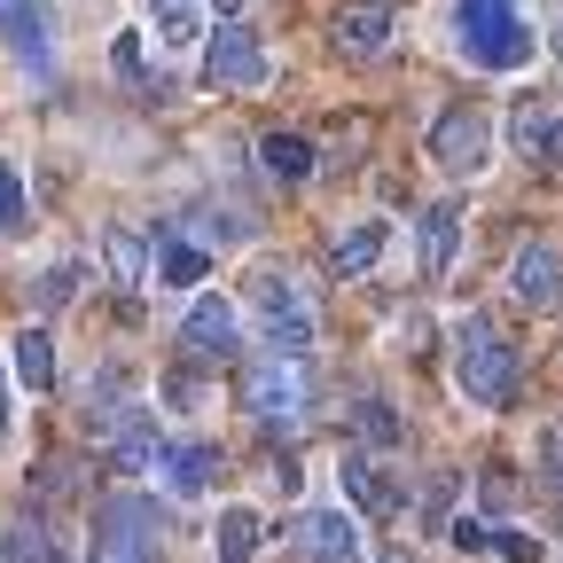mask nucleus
<instances>
[{
  "mask_svg": "<svg viewBox=\"0 0 563 563\" xmlns=\"http://www.w3.org/2000/svg\"><path fill=\"white\" fill-rule=\"evenodd\" d=\"M454 243H462V211L431 203V211H422V274H431V282L454 266Z\"/></svg>",
  "mask_w": 563,
  "mask_h": 563,
  "instance_id": "nucleus-17",
  "label": "nucleus"
},
{
  "mask_svg": "<svg viewBox=\"0 0 563 563\" xmlns=\"http://www.w3.org/2000/svg\"><path fill=\"white\" fill-rule=\"evenodd\" d=\"M0 228H24V173L0 157Z\"/></svg>",
  "mask_w": 563,
  "mask_h": 563,
  "instance_id": "nucleus-26",
  "label": "nucleus"
},
{
  "mask_svg": "<svg viewBox=\"0 0 563 563\" xmlns=\"http://www.w3.org/2000/svg\"><path fill=\"white\" fill-rule=\"evenodd\" d=\"M203 274H211V251H203V243H188V235H173V243H165V258H157V290H196Z\"/></svg>",
  "mask_w": 563,
  "mask_h": 563,
  "instance_id": "nucleus-19",
  "label": "nucleus"
},
{
  "mask_svg": "<svg viewBox=\"0 0 563 563\" xmlns=\"http://www.w3.org/2000/svg\"><path fill=\"white\" fill-rule=\"evenodd\" d=\"M509 298L532 306V313H548V306L563 298V258H555V243H525V251L509 258Z\"/></svg>",
  "mask_w": 563,
  "mask_h": 563,
  "instance_id": "nucleus-10",
  "label": "nucleus"
},
{
  "mask_svg": "<svg viewBox=\"0 0 563 563\" xmlns=\"http://www.w3.org/2000/svg\"><path fill=\"white\" fill-rule=\"evenodd\" d=\"M79 415H87L95 439H118L125 422H141L150 407H133V376H125V368H102V376L87 384V407H79Z\"/></svg>",
  "mask_w": 563,
  "mask_h": 563,
  "instance_id": "nucleus-11",
  "label": "nucleus"
},
{
  "mask_svg": "<svg viewBox=\"0 0 563 563\" xmlns=\"http://www.w3.org/2000/svg\"><path fill=\"white\" fill-rule=\"evenodd\" d=\"M446 540H454L462 555H477V548H493V525H485V517H454V525H446Z\"/></svg>",
  "mask_w": 563,
  "mask_h": 563,
  "instance_id": "nucleus-29",
  "label": "nucleus"
},
{
  "mask_svg": "<svg viewBox=\"0 0 563 563\" xmlns=\"http://www.w3.org/2000/svg\"><path fill=\"white\" fill-rule=\"evenodd\" d=\"M235 306L228 298H196L188 321H180V344H188V361H235Z\"/></svg>",
  "mask_w": 563,
  "mask_h": 563,
  "instance_id": "nucleus-9",
  "label": "nucleus"
},
{
  "mask_svg": "<svg viewBox=\"0 0 563 563\" xmlns=\"http://www.w3.org/2000/svg\"><path fill=\"white\" fill-rule=\"evenodd\" d=\"M431 157H439L454 180H477V173L493 165V118H485V110H470V102H462V110H446V118L431 125Z\"/></svg>",
  "mask_w": 563,
  "mask_h": 563,
  "instance_id": "nucleus-6",
  "label": "nucleus"
},
{
  "mask_svg": "<svg viewBox=\"0 0 563 563\" xmlns=\"http://www.w3.org/2000/svg\"><path fill=\"white\" fill-rule=\"evenodd\" d=\"M540 470H548V485L563 493V422H555V431L540 439Z\"/></svg>",
  "mask_w": 563,
  "mask_h": 563,
  "instance_id": "nucleus-30",
  "label": "nucleus"
},
{
  "mask_svg": "<svg viewBox=\"0 0 563 563\" xmlns=\"http://www.w3.org/2000/svg\"><path fill=\"white\" fill-rule=\"evenodd\" d=\"M384 243H391V220H361V228H344V235H336L329 258H336V274H368V266L384 258Z\"/></svg>",
  "mask_w": 563,
  "mask_h": 563,
  "instance_id": "nucleus-18",
  "label": "nucleus"
},
{
  "mask_svg": "<svg viewBox=\"0 0 563 563\" xmlns=\"http://www.w3.org/2000/svg\"><path fill=\"white\" fill-rule=\"evenodd\" d=\"M454 391L470 407H509L517 399V352L493 321H454Z\"/></svg>",
  "mask_w": 563,
  "mask_h": 563,
  "instance_id": "nucleus-2",
  "label": "nucleus"
},
{
  "mask_svg": "<svg viewBox=\"0 0 563 563\" xmlns=\"http://www.w3.org/2000/svg\"><path fill=\"white\" fill-rule=\"evenodd\" d=\"M454 55L470 70H525L532 63L525 0H454Z\"/></svg>",
  "mask_w": 563,
  "mask_h": 563,
  "instance_id": "nucleus-1",
  "label": "nucleus"
},
{
  "mask_svg": "<svg viewBox=\"0 0 563 563\" xmlns=\"http://www.w3.org/2000/svg\"><path fill=\"white\" fill-rule=\"evenodd\" d=\"M336 485L352 493V509H361V517H399V485H391V477H384L368 454H344Z\"/></svg>",
  "mask_w": 563,
  "mask_h": 563,
  "instance_id": "nucleus-14",
  "label": "nucleus"
},
{
  "mask_svg": "<svg viewBox=\"0 0 563 563\" xmlns=\"http://www.w3.org/2000/svg\"><path fill=\"white\" fill-rule=\"evenodd\" d=\"M211 9H220V16H235V9H243V0H211Z\"/></svg>",
  "mask_w": 563,
  "mask_h": 563,
  "instance_id": "nucleus-34",
  "label": "nucleus"
},
{
  "mask_svg": "<svg viewBox=\"0 0 563 563\" xmlns=\"http://www.w3.org/2000/svg\"><path fill=\"white\" fill-rule=\"evenodd\" d=\"M102 258H110V274H118V282H141V274H150V258H141V243H133L125 228H110V235H102Z\"/></svg>",
  "mask_w": 563,
  "mask_h": 563,
  "instance_id": "nucleus-25",
  "label": "nucleus"
},
{
  "mask_svg": "<svg viewBox=\"0 0 563 563\" xmlns=\"http://www.w3.org/2000/svg\"><path fill=\"white\" fill-rule=\"evenodd\" d=\"M9 563H63V548H55V532L24 509V525L9 532Z\"/></svg>",
  "mask_w": 563,
  "mask_h": 563,
  "instance_id": "nucleus-22",
  "label": "nucleus"
},
{
  "mask_svg": "<svg viewBox=\"0 0 563 563\" xmlns=\"http://www.w3.org/2000/svg\"><path fill=\"white\" fill-rule=\"evenodd\" d=\"M509 141H517V157H540V165H563V118H548V110H517L509 118Z\"/></svg>",
  "mask_w": 563,
  "mask_h": 563,
  "instance_id": "nucleus-15",
  "label": "nucleus"
},
{
  "mask_svg": "<svg viewBox=\"0 0 563 563\" xmlns=\"http://www.w3.org/2000/svg\"><path fill=\"white\" fill-rule=\"evenodd\" d=\"M258 548V517L251 509H220V563H243Z\"/></svg>",
  "mask_w": 563,
  "mask_h": 563,
  "instance_id": "nucleus-24",
  "label": "nucleus"
},
{
  "mask_svg": "<svg viewBox=\"0 0 563 563\" xmlns=\"http://www.w3.org/2000/svg\"><path fill=\"white\" fill-rule=\"evenodd\" d=\"M118 70H125V79H141V40H133V32L118 40Z\"/></svg>",
  "mask_w": 563,
  "mask_h": 563,
  "instance_id": "nucleus-32",
  "label": "nucleus"
},
{
  "mask_svg": "<svg viewBox=\"0 0 563 563\" xmlns=\"http://www.w3.org/2000/svg\"><path fill=\"white\" fill-rule=\"evenodd\" d=\"M266 47H258V32H243V24H220L203 40V87L211 95H235V87H266Z\"/></svg>",
  "mask_w": 563,
  "mask_h": 563,
  "instance_id": "nucleus-5",
  "label": "nucleus"
},
{
  "mask_svg": "<svg viewBox=\"0 0 563 563\" xmlns=\"http://www.w3.org/2000/svg\"><path fill=\"white\" fill-rule=\"evenodd\" d=\"M211 470H220V446H203V439H180V446L157 454V477H165V493H180V501H196L211 485Z\"/></svg>",
  "mask_w": 563,
  "mask_h": 563,
  "instance_id": "nucleus-13",
  "label": "nucleus"
},
{
  "mask_svg": "<svg viewBox=\"0 0 563 563\" xmlns=\"http://www.w3.org/2000/svg\"><path fill=\"white\" fill-rule=\"evenodd\" d=\"M79 298V266H47V282H40V306H70Z\"/></svg>",
  "mask_w": 563,
  "mask_h": 563,
  "instance_id": "nucleus-28",
  "label": "nucleus"
},
{
  "mask_svg": "<svg viewBox=\"0 0 563 563\" xmlns=\"http://www.w3.org/2000/svg\"><path fill=\"white\" fill-rule=\"evenodd\" d=\"M251 313H258V336H266L274 352L306 361V344H313V306H306V290H298L282 266H258V274H251Z\"/></svg>",
  "mask_w": 563,
  "mask_h": 563,
  "instance_id": "nucleus-3",
  "label": "nucleus"
},
{
  "mask_svg": "<svg viewBox=\"0 0 563 563\" xmlns=\"http://www.w3.org/2000/svg\"><path fill=\"white\" fill-rule=\"evenodd\" d=\"M243 407H251L258 422H306V407H313L306 361H290V352H266V361H251V368H243Z\"/></svg>",
  "mask_w": 563,
  "mask_h": 563,
  "instance_id": "nucleus-4",
  "label": "nucleus"
},
{
  "mask_svg": "<svg viewBox=\"0 0 563 563\" xmlns=\"http://www.w3.org/2000/svg\"><path fill=\"white\" fill-rule=\"evenodd\" d=\"M150 32L157 47H196L211 24H203V0H150Z\"/></svg>",
  "mask_w": 563,
  "mask_h": 563,
  "instance_id": "nucleus-16",
  "label": "nucleus"
},
{
  "mask_svg": "<svg viewBox=\"0 0 563 563\" xmlns=\"http://www.w3.org/2000/svg\"><path fill=\"white\" fill-rule=\"evenodd\" d=\"M361 431H368L376 446H391V439H399V415H391L384 399H361Z\"/></svg>",
  "mask_w": 563,
  "mask_h": 563,
  "instance_id": "nucleus-27",
  "label": "nucleus"
},
{
  "mask_svg": "<svg viewBox=\"0 0 563 563\" xmlns=\"http://www.w3.org/2000/svg\"><path fill=\"white\" fill-rule=\"evenodd\" d=\"M298 548H306L313 563H368L361 517H344V509H313V517H298Z\"/></svg>",
  "mask_w": 563,
  "mask_h": 563,
  "instance_id": "nucleus-8",
  "label": "nucleus"
},
{
  "mask_svg": "<svg viewBox=\"0 0 563 563\" xmlns=\"http://www.w3.org/2000/svg\"><path fill=\"white\" fill-rule=\"evenodd\" d=\"M157 422L150 415H141V422H125V431H118V470H157Z\"/></svg>",
  "mask_w": 563,
  "mask_h": 563,
  "instance_id": "nucleus-23",
  "label": "nucleus"
},
{
  "mask_svg": "<svg viewBox=\"0 0 563 563\" xmlns=\"http://www.w3.org/2000/svg\"><path fill=\"white\" fill-rule=\"evenodd\" d=\"M0 446H9V376H0Z\"/></svg>",
  "mask_w": 563,
  "mask_h": 563,
  "instance_id": "nucleus-33",
  "label": "nucleus"
},
{
  "mask_svg": "<svg viewBox=\"0 0 563 563\" xmlns=\"http://www.w3.org/2000/svg\"><path fill=\"white\" fill-rule=\"evenodd\" d=\"M16 384L24 391H55V336L47 329H24L16 336Z\"/></svg>",
  "mask_w": 563,
  "mask_h": 563,
  "instance_id": "nucleus-21",
  "label": "nucleus"
},
{
  "mask_svg": "<svg viewBox=\"0 0 563 563\" xmlns=\"http://www.w3.org/2000/svg\"><path fill=\"white\" fill-rule=\"evenodd\" d=\"M258 165H266L274 180H306V173H313V141H306V133H266V141H258Z\"/></svg>",
  "mask_w": 563,
  "mask_h": 563,
  "instance_id": "nucleus-20",
  "label": "nucleus"
},
{
  "mask_svg": "<svg viewBox=\"0 0 563 563\" xmlns=\"http://www.w3.org/2000/svg\"><path fill=\"white\" fill-rule=\"evenodd\" d=\"M95 563H157L150 548H125V540H95Z\"/></svg>",
  "mask_w": 563,
  "mask_h": 563,
  "instance_id": "nucleus-31",
  "label": "nucleus"
},
{
  "mask_svg": "<svg viewBox=\"0 0 563 563\" xmlns=\"http://www.w3.org/2000/svg\"><path fill=\"white\" fill-rule=\"evenodd\" d=\"M0 40L24 70H55V24H47V0H0Z\"/></svg>",
  "mask_w": 563,
  "mask_h": 563,
  "instance_id": "nucleus-7",
  "label": "nucleus"
},
{
  "mask_svg": "<svg viewBox=\"0 0 563 563\" xmlns=\"http://www.w3.org/2000/svg\"><path fill=\"white\" fill-rule=\"evenodd\" d=\"M555 40H563V32H555Z\"/></svg>",
  "mask_w": 563,
  "mask_h": 563,
  "instance_id": "nucleus-35",
  "label": "nucleus"
},
{
  "mask_svg": "<svg viewBox=\"0 0 563 563\" xmlns=\"http://www.w3.org/2000/svg\"><path fill=\"white\" fill-rule=\"evenodd\" d=\"M329 40H336L344 63H368V55H384V40H391V9H384V0H352V9H336Z\"/></svg>",
  "mask_w": 563,
  "mask_h": 563,
  "instance_id": "nucleus-12",
  "label": "nucleus"
}]
</instances>
